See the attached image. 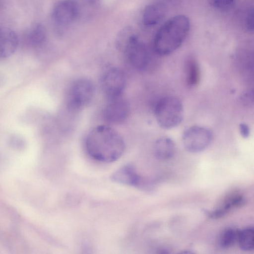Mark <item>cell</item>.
I'll return each instance as SVG.
<instances>
[{
  "label": "cell",
  "mask_w": 254,
  "mask_h": 254,
  "mask_svg": "<svg viewBox=\"0 0 254 254\" xmlns=\"http://www.w3.org/2000/svg\"><path fill=\"white\" fill-rule=\"evenodd\" d=\"M175 149L173 141L170 138L163 137L155 141L153 151L156 158L160 160H166L174 155Z\"/></svg>",
  "instance_id": "14"
},
{
  "label": "cell",
  "mask_w": 254,
  "mask_h": 254,
  "mask_svg": "<svg viewBox=\"0 0 254 254\" xmlns=\"http://www.w3.org/2000/svg\"><path fill=\"white\" fill-rule=\"evenodd\" d=\"M18 38L10 28L0 27V58H7L12 55L18 45Z\"/></svg>",
  "instance_id": "11"
},
{
  "label": "cell",
  "mask_w": 254,
  "mask_h": 254,
  "mask_svg": "<svg viewBox=\"0 0 254 254\" xmlns=\"http://www.w3.org/2000/svg\"><path fill=\"white\" fill-rule=\"evenodd\" d=\"M212 137V132L209 128L195 126L189 127L184 132L182 142L188 151L198 153L207 148Z\"/></svg>",
  "instance_id": "5"
},
{
  "label": "cell",
  "mask_w": 254,
  "mask_h": 254,
  "mask_svg": "<svg viewBox=\"0 0 254 254\" xmlns=\"http://www.w3.org/2000/svg\"><path fill=\"white\" fill-rule=\"evenodd\" d=\"M95 91L93 82L88 78H80L74 80L67 91L65 103L71 112H78L91 102Z\"/></svg>",
  "instance_id": "4"
},
{
  "label": "cell",
  "mask_w": 254,
  "mask_h": 254,
  "mask_svg": "<svg viewBox=\"0 0 254 254\" xmlns=\"http://www.w3.org/2000/svg\"><path fill=\"white\" fill-rule=\"evenodd\" d=\"M240 229L234 227L225 228L220 233L218 243L220 247L227 249L237 243Z\"/></svg>",
  "instance_id": "15"
},
{
  "label": "cell",
  "mask_w": 254,
  "mask_h": 254,
  "mask_svg": "<svg viewBox=\"0 0 254 254\" xmlns=\"http://www.w3.org/2000/svg\"><path fill=\"white\" fill-rule=\"evenodd\" d=\"M79 12V6L75 0H61L54 6L52 18L55 24L65 26L73 23Z\"/></svg>",
  "instance_id": "8"
},
{
  "label": "cell",
  "mask_w": 254,
  "mask_h": 254,
  "mask_svg": "<svg viewBox=\"0 0 254 254\" xmlns=\"http://www.w3.org/2000/svg\"><path fill=\"white\" fill-rule=\"evenodd\" d=\"M246 26L250 31H253L254 30V13L253 8L252 7L249 10L246 18Z\"/></svg>",
  "instance_id": "21"
},
{
  "label": "cell",
  "mask_w": 254,
  "mask_h": 254,
  "mask_svg": "<svg viewBox=\"0 0 254 254\" xmlns=\"http://www.w3.org/2000/svg\"><path fill=\"white\" fill-rule=\"evenodd\" d=\"M245 202L244 196L240 193L234 192L229 194L223 203L213 211H207L206 214L212 218H219L223 217L233 208L243 205Z\"/></svg>",
  "instance_id": "12"
},
{
  "label": "cell",
  "mask_w": 254,
  "mask_h": 254,
  "mask_svg": "<svg viewBox=\"0 0 254 254\" xmlns=\"http://www.w3.org/2000/svg\"><path fill=\"white\" fill-rule=\"evenodd\" d=\"M111 178L114 182L130 186H139L142 183L141 179L135 168L130 164L121 167L113 173Z\"/></svg>",
  "instance_id": "10"
},
{
  "label": "cell",
  "mask_w": 254,
  "mask_h": 254,
  "mask_svg": "<svg viewBox=\"0 0 254 254\" xmlns=\"http://www.w3.org/2000/svg\"><path fill=\"white\" fill-rule=\"evenodd\" d=\"M166 7L161 3H155L147 5L142 14V22L146 26L157 24L165 16Z\"/></svg>",
  "instance_id": "13"
},
{
  "label": "cell",
  "mask_w": 254,
  "mask_h": 254,
  "mask_svg": "<svg viewBox=\"0 0 254 254\" xmlns=\"http://www.w3.org/2000/svg\"><path fill=\"white\" fill-rule=\"evenodd\" d=\"M186 81L190 86L196 85L199 81L200 69L196 61L193 58H190L186 62Z\"/></svg>",
  "instance_id": "17"
},
{
  "label": "cell",
  "mask_w": 254,
  "mask_h": 254,
  "mask_svg": "<svg viewBox=\"0 0 254 254\" xmlns=\"http://www.w3.org/2000/svg\"><path fill=\"white\" fill-rule=\"evenodd\" d=\"M237 243L240 249L244 251H251L254 247V229L248 227L240 230Z\"/></svg>",
  "instance_id": "16"
},
{
  "label": "cell",
  "mask_w": 254,
  "mask_h": 254,
  "mask_svg": "<svg viewBox=\"0 0 254 254\" xmlns=\"http://www.w3.org/2000/svg\"><path fill=\"white\" fill-rule=\"evenodd\" d=\"M190 29V22L187 16L178 15L170 18L155 35L153 42L155 52L161 56L172 53L182 45Z\"/></svg>",
  "instance_id": "2"
},
{
  "label": "cell",
  "mask_w": 254,
  "mask_h": 254,
  "mask_svg": "<svg viewBox=\"0 0 254 254\" xmlns=\"http://www.w3.org/2000/svg\"><path fill=\"white\" fill-rule=\"evenodd\" d=\"M86 150L94 159L112 162L123 155L125 143L121 135L109 126L100 125L89 132L85 142Z\"/></svg>",
  "instance_id": "1"
},
{
  "label": "cell",
  "mask_w": 254,
  "mask_h": 254,
  "mask_svg": "<svg viewBox=\"0 0 254 254\" xmlns=\"http://www.w3.org/2000/svg\"><path fill=\"white\" fill-rule=\"evenodd\" d=\"M137 37L131 28L126 27L120 32L117 36V46L119 50L122 51L126 46Z\"/></svg>",
  "instance_id": "19"
},
{
  "label": "cell",
  "mask_w": 254,
  "mask_h": 254,
  "mask_svg": "<svg viewBox=\"0 0 254 254\" xmlns=\"http://www.w3.org/2000/svg\"><path fill=\"white\" fill-rule=\"evenodd\" d=\"M214 7L219 9L226 10L232 7L236 0H208Z\"/></svg>",
  "instance_id": "20"
},
{
  "label": "cell",
  "mask_w": 254,
  "mask_h": 254,
  "mask_svg": "<svg viewBox=\"0 0 254 254\" xmlns=\"http://www.w3.org/2000/svg\"><path fill=\"white\" fill-rule=\"evenodd\" d=\"M127 62L132 67L138 70L146 68L150 61L149 51L146 46L136 38L122 51Z\"/></svg>",
  "instance_id": "7"
},
{
  "label": "cell",
  "mask_w": 254,
  "mask_h": 254,
  "mask_svg": "<svg viewBox=\"0 0 254 254\" xmlns=\"http://www.w3.org/2000/svg\"><path fill=\"white\" fill-rule=\"evenodd\" d=\"M128 113V104L120 96L108 100L103 112V117L108 123L118 124L126 120Z\"/></svg>",
  "instance_id": "9"
},
{
  "label": "cell",
  "mask_w": 254,
  "mask_h": 254,
  "mask_svg": "<svg viewBox=\"0 0 254 254\" xmlns=\"http://www.w3.org/2000/svg\"><path fill=\"white\" fill-rule=\"evenodd\" d=\"M154 112L158 125L165 129L178 126L184 118L181 101L173 96H167L160 99L156 105Z\"/></svg>",
  "instance_id": "3"
},
{
  "label": "cell",
  "mask_w": 254,
  "mask_h": 254,
  "mask_svg": "<svg viewBox=\"0 0 254 254\" xmlns=\"http://www.w3.org/2000/svg\"><path fill=\"white\" fill-rule=\"evenodd\" d=\"M126 80L124 73L118 68H110L102 74L101 86L109 99L122 96L125 89Z\"/></svg>",
  "instance_id": "6"
},
{
  "label": "cell",
  "mask_w": 254,
  "mask_h": 254,
  "mask_svg": "<svg viewBox=\"0 0 254 254\" xmlns=\"http://www.w3.org/2000/svg\"><path fill=\"white\" fill-rule=\"evenodd\" d=\"M240 132L241 136L245 138H247L250 134V128L249 126L245 124L242 123L239 126Z\"/></svg>",
  "instance_id": "22"
},
{
  "label": "cell",
  "mask_w": 254,
  "mask_h": 254,
  "mask_svg": "<svg viewBox=\"0 0 254 254\" xmlns=\"http://www.w3.org/2000/svg\"><path fill=\"white\" fill-rule=\"evenodd\" d=\"M28 37L32 44L39 46L43 44L46 39L45 29L41 25H34L29 30Z\"/></svg>",
  "instance_id": "18"
}]
</instances>
